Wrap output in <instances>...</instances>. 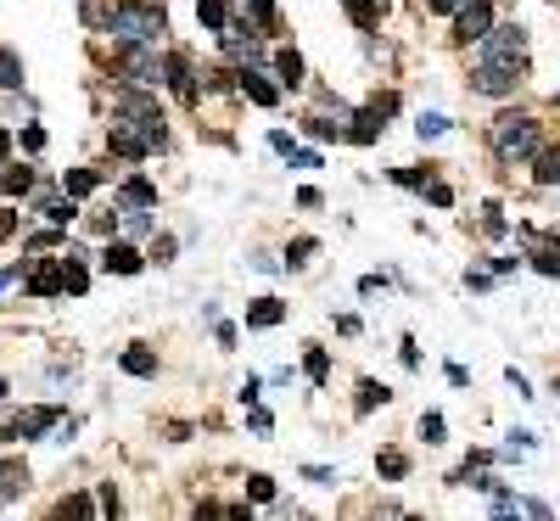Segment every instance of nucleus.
I'll return each instance as SVG.
<instances>
[{
  "instance_id": "obj_1",
  "label": "nucleus",
  "mask_w": 560,
  "mask_h": 521,
  "mask_svg": "<svg viewBox=\"0 0 560 521\" xmlns=\"http://www.w3.org/2000/svg\"><path fill=\"white\" fill-rule=\"evenodd\" d=\"M107 34L118 45H157L168 34V17L157 0H118L107 12Z\"/></svg>"
},
{
  "instance_id": "obj_2",
  "label": "nucleus",
  "mask_w": 560,
  "mask_h": 521,
  "mask_svg": "<svg viewBox=\"0 0 560 521\" xmlns=\"http://www.w3.org/2000/svg\"><path fill=\"white\" fill-rule=\"evenodd\" d=\"M488 141H493L499 163H527V157H538V146H544V129H538L532 113H499L488 129Z\"/></svg>"
},
{
  "instance_id": "obj_3",
  "label": "nucleus",
  "mask_w": 560,
  "mask_h": 521,
  "mask_svg": "<svg viewBox=\"0 0 560 521\" xmlns=\"http://www.w3.org/2000/svg\"><path fill=\"white\" fill-rule=\"evenodd\" d=\"M482 62H504V68L527 73V29L521 23H499L482 34Z\"/></svg>"
},
{
  "instance_id": "obj_4",
  "label": "nucleus",
  "mask_w": 560,
  "mask_h": 521,
  "mask_svg": "<svg viewBox=\"0 0 560 521\" xmlns=\"http://www.w3.org/2000/svg\"><path fill=\"white\" fill-rule=\"evenodd\" d=\"M118 73H124L129 85H140V90H152L157 79H163V62L146 51V45H124V57H118Z\"/></svg>"
},
{
  "instance_id": "obj_5",
  "label": "nucleus",
  "mask_w": 560,
  "mask_h": 521,
  "mask_svg": "<svg viewBox=\"0 0 560 521\" xmlns=\"http://www.w3.org/2000/svg\"><path fill=\"white\" fill-rule=\"evenodd\" d=\"M493 29V12H488V0H465L460 12H454V40H465V45H482V34Z\"/></svg>"
},
{
  "instance_id": "obj_6",
  "label": "nucleus",
  "mask_w": 560,
  "mask_h": 521,
  "mask_svg": "<svg viewBox=\"0 0 560 521\" xmlns=\"http://www.w3.org/2000/svg\"><path fill=\"white\" fill-rule=\"evenodd\" d=\"M516 85H521V73L504 68V62H482V68L471 73V90H482V96H510Z\"/></svg>"
},
{
  "instance_id": "obj_7",
  "label": "nucleus",
  "mask_w": 560,
  "mask_h": 521,
  "mask_svg": "<svg viewBox=\"0 0 560 521\" xmlns=\"http://www.w3.org/2000/svg\"><path fill=\"white\" fill-rule=\"evenodd\" d=\"M219 40H224V51L241 62V68H252V62H264V40H258V29H230L224 23L219 29Z\"/></svg>"
},
{
  "instance_id": "obj_8",
  "label": "nucleus",
  "mask_w": 560,
  "mask_h": 521,
  "mask_svg": "<svg viewBox=\"0 0 560 521\" xmlns=\"http://www.w3.org/2000/svg\"><path fill=\"white\" fill-rule=\"evenodd\" d=\"M163 85L180 101H196V79H191V57H185V51H168L163 57Z\"/></svg>"
},
{
  "instance_id": "obj_9",
  "label": "nucleus",
  "mask_w": 560,
  "mask_h": 521,
  "mask_svg": "<svg viewBox=\"0 0 560 521\" xmlns=\"http://www.w3.org/2000/svg\"><path fill=\"white\" fill-rule=\"evenodd\" d=\"M101 269H107V275H140V269H146V253H140V247H129V241H107Z\"/></svg>"
},
{
  "instance_id": "obj_10",
  "label": "nucleus",
  "mask_w": 560,
  "mask_h": 521,
  "mask_svg": "<svg viewBox=\"0 0 560 521\" xmlns=\"http://www.w3.org/2000/svg\"><path fill=\"white\" fill-rule=\"evenodd\" d=\"M62 421V415H56V409H28V415H12V421H6V437H40V432H51V426Z\"/></svg>"
},
{
  "instance_id": "obj_11",
  "label": "nucleus",
  "mask_w": 560,
  "mask_h": 521,
  "mask_svg": "<svg viewBox=\"0 0 560 521\" xmlns=\"http://www.w3.org/2000/svg\"><path fill=\"white\" fill-rule=\"evenodd\" d=\"M28 292H34V297H56V292H68V275H62V258H56V264L28 269Z\"/></svg>"
},
{
  "instance_id": "obj_12",
  "label": "nucleus",
  "mask_w": 560,
  "mask_h": 521,
  "mask_svg": "<svg viewBox=\"0 0 560 521\" xmlns=\"http://www.w3.org/2000/svg\"><path fill=\"white\" fill-rule=\"evenodd\" d=\"M236 85H241V90H247V96H252V101H258V107H275V101H280V90H275V85H269L264 73H258V62H252V68H241V73H236Z\"/></svg>"
},
{
  "instance_id": "obj_13",
  "label": "nucleus",
  "mask_w": 560,
  "mask_h": 521,
  "mask_svg": "<svg viewBox=\"0 0 560 521\" xmlns=\"http://www.w3.org/2000/svg\"><path fill=\"white\" fill-rule=\"evenodd\" d=\"M118 208H157V185L152 180H140V174H135V180H124V191H118Z\"/></svg>"
},
{
  "instance_id": "obj_14",
  "label": "nucleus",
  "mask_w": 560,
  "mask_h": 521,
  "mask_svg": "<svg viewBox=\"0 0 560 521\" xmlns=\"http://www.w3.org/2000/svg\"><path fill=\"white\" fill-rule=\"evenodd\" d=\"M280 320H286V303H280V297H258V303L247 309L252 331H269V325H280Z\"/></svg>"
},
{
  "instance_id": "obj_15",
  "label": "nucleus",
  "mask_w": 560,
  "mask_h": 521,
  "mask_svg": "<svg viewBox=\"0 0 560 521\" xmlns=\"http://www.w3.org/2000/svg\"><path fill=\"white\" fill-rule=\"evenodd\" d=\"M381 118H387V113H381V107H370V113H353V118H348V141L370 146V141H376V135H381Z\"/></svg>"
},
{
  "instance_id": "obj_16",
  "label": "nucleus",
  "mask_w": 560,
  "mask_h": 521,
  "mask_svg": "<svg viewBox=\"0 0 560 521\" xmlns=\"http://www.w3.org/2000/svg\"><path fill=\"white\" fill-rule=\"evenodd\" d=\"M73 202H79V197H68V191H62V197H45V202H40V213L51 219V225H62V230H68L73 219H79V208H73Z\"/></svg>"
},
{
  "instance_id": "obj_17",
  "label": "nucleus",
  "mask_w": 560,
  "mask_h": 521,
  "mask_svg": "<svg viewBox=\"0 0 560 521\" xmlns=\"http://www.w3.org/2000/svg\"><path fill=\"white\" fill-rule=\"evenodd\" d=\"M23 488H28V465H23V460L0 465V499H17Z\"/></svg>"
},
{
  "instance_id": "obj_18",
  "label": "nucleus",
  "mask_w": 560,
  "mask_h": 521,
  "mask_svg": "<svg viewBox=\"0 0 560 521\" xmlns=\"http://www.w3.org/2000/svg\"><path fill=\"white\" fill-rule=\"evenodd\" d=\"M118 365H124L129 376H157V353H152V348H140V342H135V348H129L124 359H118Z\"/></svg>"
},
{
  "instance_id": "obj_19",
  "label": "nucleus",
  "mask_w": 560,
  "mask_h": 521,
  "mask_svg": "<svg viewBox=\"0 0 560 521\" xmlns=\"http://www.w3.org/2000/svg\"><path fill=\"white\" fill-rule=\"evenodd\" d=\"M275 73H280V85H286V90H297V85H303V57H297V51H280Z\"/></svg>"
},
{
  "instance_id": "obj_20",
  "label": "nucleus",
  "mask_w": 560,
  "mask_h": 521,
  "mask_svg": "<svg viewBox=\"0 0 560 521\" xmlns=\"http://www.w3.org/2000/svg\"><path fill=\"white\" fill-rule=\"evenodd\" d=\"M532 269H544V275H560V236H549L544 247H532Z\"/></svg>"
},
{
  "instance_id": "obj_21",
  "label": "nucleus",
  "mask_w": 560,
  "mask_h": 521,
  "mask_svg": "<svg viewBox=\"0 0 560 521\" xmlns=\"http://www.w3.org/2000/svg\"><path fill=\"white\" fill-rule=\"evenodd\" d=\"M62 191H68V197H90V191H96V169H73V174H62Z\"/></svg>"
},
{
  "instance_id": "obj_22",
  "label": "nucleus",
  "mask_w": 560,
  "mask_h": 521,
  "mask_svg": "<svg viewBox=\"0 0 560 521\" xmlns=\"http://www.w3.org/2000/svg\"><path fill=\"white\" fill-rule=\"evenodd\" d=\"M342 6H348L353 23H364V29H370V23H376L381 12H387V0H342Z\"/></svg>"
},
{
  "instance_id": "obj_23",
  "label": "nucleus",
  "mask_w": 560,
  "mask_h": 521,
  "mask_svg": "<svg viewBox=\"0 0 560 521\" xmlns=\"http://www.w3.org/2000/svg\"><path fill=\"white\" fill-rule=\"evenodd\" d=\"M23 85V62H17V51H0V90H17Z\"/></svg>"
},
{
  "instance_id": "obj_24",
  "label": "nucleus",
  "mask_w": 560,
  "mask_h": 521,
  "mask_svg": "<svg viewBox=\"0 0 560 521\" xmlns=\"http://www.w3.org/2000/svg\"><path fill=\"white\" fill-rule=\"evenodd\" d=\"M79 258H84V253H68V258H62V275H68V292H73V297H79L84 286H90V275H84Z\"/></svg>"
},
{
  "instance_id": "obj_25",
  "label": "nucleus",
  "mask_w": 560,
  "mask_h": 521,
  "mask_svg": "<svg viewBox=\"0 0 560 521\" xmlns=\"http://www.w3.org/2000/svg\"><path fill=\"white\" fill-rule=\"evenodd\" d=\"M303 370H308V381L320 387V381L331 376V359H325V348H308V353H303Z\"/></svg>"
},
{
  "instance_id": "obj_26",
  "label": "nucleus",
  "mask_w": 560,
  "mask_h": 521,
  "mask_svg": "<svg viewBox=\"0 0 560 521\" xmlns=\"http://www.w3.org/2000/svg\"><path fill=\"white\" fill-rule=\"evenodd\" d=\"M387 387H381V381H359V415H370V409H376V404H387Z\"/></svg>"
},
{
  "instance_id": "obj_27",
  "label": "nucleus",
  "mask_w": 560,
  "mask_h": 521,
  "mask_svg": "<svg viewBox=\"0 0 560 521\" xmlns=\"http://www.w3.org/2000/svg\"><path fill=\"white\" fill-rule=\"evenodd\" d=\"M224 12H230V6H224V0H196V17H202V23H208L213 34L224 29Z\"/></svg>"
},
{
  "instance_id": "obj_28",
  "label": "nucleus",
  "mask_w": 560,
  "mask_h": 521,
  "mask_svg": "<svg viewBox=\"0 0 560 521\" xmlns=\"http://www.w3.org/2000/svg\"><path fill=\"white\" fill-rule=\"evenodd\" d=\"M0 185H6V197H23L28 185H34V169H6V174H0Z\"/></svg>"
},
{
  "instance_id": "obj_29",
  "label": "nucleus",
  "mask_w": 560,
  "mask_h": 521,
  "mask_svg": "<svg viewBox=\"0 0 560 521\" xmlns=\"http://www.w3.org/2000/svg\"><path fill=\"white\" fill-rule=\"evenodd\" d=\"M420 141H437V135H448V118L443 113H420Z\"/></svg>"
},
{
  "instance_id": "obj_30",
  "label": "nucleus",
  "mask_w": 560,
  "mask_h": 521,
  "mask_svg": "<svg viewBox=\"0 0 560 521\" xmlns=\"http://www.w3.org/2000/svg\"><path fill=\"white\" fill-rule=\"evenodd\" d=\"M314 253H320V241H314V236H303V241H292V247H286V258H292L297 269H303V264H308V258H314Z\"/></svg>"
},
{
  "instance_id": "obj_31",
  "label": "nucleus",
  "mask_w": 560,
  "mask_h": 521,
  "mask_svg": "<svg viewBox=\"0 0 560 521\" xmlns=\"http://www.w3.org/2000/svg\"><path fill=\"white\" fill-rule=\"evenodd\" d=\"M174 247H180L174 236H152V253H146V258H157V264H174Z\"/></svg>"
},
{
  "instance_id": "obj_32",
  "label": "nucleus",
  "mask_w": 560,
  "mask_h": 521,
  "mask_svg": "<svg viewBox=\"0 0 560 521\" xmlns=\"http://www.w3.org/2000/svg\"><path fill=\"white\" fill-rule=\"evenodd\" d=\"M247 493L258 499V505H264V499H275V482H269L264 471H258V477H247Z\"/></svg>"
},
{
  "instance_id": "obj_33",
  "label": "nucleus",
  "mask_w": 560,
  "mask_h": 521,
  "mask_svg": "<svg viewBox=\"0 0 560 521\" xmlns=\"http://www.w3.org/2000/svg\"><path fill=\"white\" fill-rule=\"evenodd\" d=\"M252 17H258V29H275V0H247Z\"/></svg>"
},
{
  "instance_id": "obj_34",
  "label": "nucleus",
  "mask_w": 560,
  "mask_h": 521,
  "mask_svg": "<svg viewBox=\"0 0 560 521\" xmlns=\"http://www.w3.org/2000/svg\"><path fill=\"white\" fill-rule=\"evenodd\" d=\"M420 437H426V443H443V415H420Z\"/></svg>"
},
{
  "instance_id": "obj_35",
  "label": "nucleus",
  "mask_w": 560,
  "mask_h": 521,
  "mask_svg": "<svg viewBox=\"0 0 560 521\" xmlns=\"http://www.w3.org/2000/svg\"><path fill=\"white\" fill-rule=\"evenodd\" d=\"M404 471H409L404 454H381V477H404Z\"/></svg>"
},
{
  "instance_id": "obj_36",
  "label": "nucleus",
  "mask_w": 560,
  "mask_h": 521,
  "mask_svg": "<svg viewBox=\"0 0 560 521\" xmlns=\"http://www.w3.org/2000/svg\"><path fill=\"white\" fill-rule=\"evenodd\" d=\"M460 6H465V0H426V12H448V17L460 12Z\"/></svg>"
},
{
  "instance_id": "obj_37",
  "label": "nucleus",
  "mask_w": 560,
  "mask_h": 521,
  "mask_svg": "<svg viewBox=\"0 0 560 521\" xmlns=\"http://www.w3.org/2000/svg\"><path fill=\"white\" fill-rule=\"evenodd\" d=\"M12 230H17V213H12V208H0V241L12 236Z\"/></svg>"
},
{
  "instance_id": "obj_38",
  "label": "nucleus",
  "mask_w": 560,
  "mask_h": 521,
  "mask_svg": "<svg viewBox=\"0 0 560 521\" xmlns=\"http://www.w3.org/2000/svg\"><path fill=\"white\" fill-rule=\"evenodd\" d=\"M6 152H12V135H6V124H0V163H6Z\"/></svg>"
}]
</instances>
